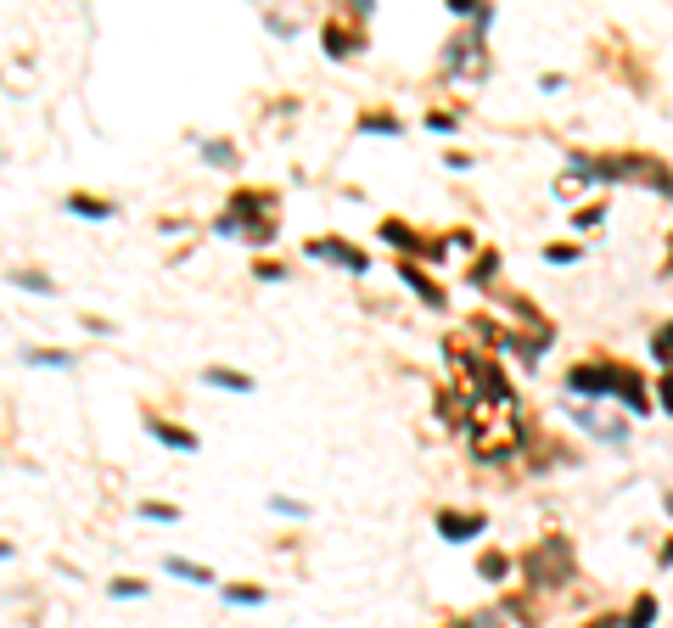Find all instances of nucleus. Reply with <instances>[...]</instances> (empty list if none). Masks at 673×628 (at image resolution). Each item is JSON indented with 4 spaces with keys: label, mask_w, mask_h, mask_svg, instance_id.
Instances as JSON below:
<instances>
[{
    "label": "nucleus",
    "mask_w": 673,
    "mask_h": 628,
    "mask_svg": "<svg viewBox=\"0 0 673 628\" xmlns=\"http://www.w3.org/2000/svg\"><path fill=\"white\" fill-rule=\"evenodd\" d=\"M113 595L135 600V595H146V584H135V578H118V584H113Z\"/></svg>",
    "instance_id": "nucleus-4"
},
{
    "label": "nucleus",
    "mask_w": 673,
    "mask_h": 628,
    "mask_svg": "<svg viewBox=\"0 0 673 628\" xmlns=\"http://www.w3.org/2000/svg\"><path fill=\"white\" fill-rule=\"evenodd\" d=\"M169 572L174 578H191V584H208V578H214L208 567H191V561H169Z\"/></svg>",
    "instance_id": "nucleus-2"
},
{
    "label": "nucleus",
    "mask_w": 673,
    "mask_h": 628,
    "mask_svg": "<svg viewBox=\"0 0 673 628\" xmlns=\"http://www.w3.org/2000/svg\"><path fill=\"white\" fill-rule=\"evenodd\" d=\"M152 438L174 443V449H197V438H191V432H180V427H158V421H152Z\"/></svg>",
    "instance_id": "nucleus-1"
},
{
    "label": "nucleus",
    "mask_w": 673,
    "mask_h": 628,
    "mask_svg": "<svg viewBox=\"0 0 673 628\" xmlns=\"http://www.w3.org/2000/svg\"><path fill=\"white\" fill-rule=\"evenodd\" d=\"M208 382H214V387H230V393H253V382H247V376H225V371H208Z\"/></svg>",
    "instance_id": "nucleus-3"
},
{
    "label": "nucleus",
    "mask_w": 673,
    "mask_h": 628,
    "mask_svg": "<svg viewBox=\"0 0 673 628\" xmlns=\"http://www.w3.org/2000/svg\"><path fill=\"white\" fill-rule=\"evenodd\" d=\"M73 214H90V219H107V208H101V202H68Z\"/></svg>",
    "instance_id": "nucleus-5"
}]
</instances>
